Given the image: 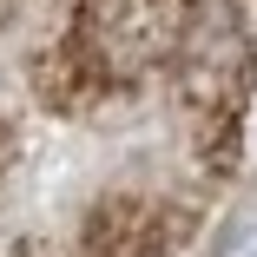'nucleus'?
I'll list each match as a JSON object with an SVG mask.
<instances>
[]
</instances>
